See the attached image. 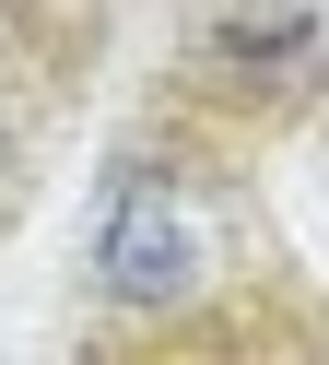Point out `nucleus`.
I'll list each match as a JSON object with an SVG mask.
<instances>
[{"label":"nucleus","instance_id":"nucleus-1","mask_svg":"<svg viewBox=\"0 0 329 365\" xmlns=\"http://www.w3.org/2000/svg\"><path fill=\"white\" fill-rule=\"evenodd\" d=\"M188 283H200V236L177 224L164 189H130L118 224H106V294L118 307H164V294H188Z\"/></svg>","mask_w":329,"mask_h":365},{"label":"nucleus","instance_id":"nucleus-2","mask_svg":"<svg viewBox=\"0 0 329 365\" xmlns=\"http://www.w3.org/2000/svg\"><path fill=\"white\" fill-rule=\"evenodd\" d=\"M212 48H224V59H306L318 24H306V12H271V24H224Z\"/></svg>","mask_w":329,"mask_h":365}]
</instances>
